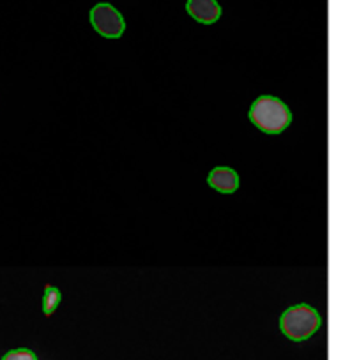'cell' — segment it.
<instances>
[{
    "label": "cell",
    "instance_id": "6da1fadb",
    "mask_svg": "<svg viewBox=\"0 0 343 360\" xmlns=\"http://www.w3.org/2000/svg\"><path fill=\"white\" fill-rule=\"evenodd\" d=\"M249 120L268 134H280L292 122V113L282 99L275 96H261L253 101L248 113Z\"/></svg>",
    "mask_w": 343,
    "mask_h": 360
},
{
    "label": "cell",
    "instance_id": "7a4b0ae2",
    "mask_svg": "<svg viewBox=\"0 0 343 360\" xmlns=\"http://www.w3.org/2000/svg\"><path fill=\"white\" fill-rule=\"evenodd\" d=\"M320 314L308 304L292 306L280 318V328L292 341H304L320 328Z\"/></svg>",
    "mask_w": 343,
    "mask_h": 360
},
{
    "label": "cell",
    "instance_id": "3957f363",
    "mask_svg": "<svg viewBox=\"0 0 343 360\" xmlns=\"http://www.w3.org/2000/svg\"><path fill=\"white\" fill-rule=\"evenodd\" d=\"M91 23L98 34L106 39H119L126 30V22L123 15L112 4H98L91 11Z\"/></svg>",
    "mask_w": 343,
    "mask_h": 360
},
{
    "label": "cell",
    "instance_id": "277c9868",
    "mask_svg": "<svg viewBox=\"0 0 343 360\" xmlns=\"http://www.w3.org/2000/svg\"><path fill=\"white\" fill-rule=\"evenodd\" d=\"M207 184L216 191L225 193V195H232L239 189V173L235 169L227 168V166H218V168L211 169L209 176H207Z\"/></svg>",
    "mask_w": 343,
    "mask_h": 360
},
{
    "label": "cell",
    "instance_id": "5b68a950",
    "mask_svg": "<svg viewBox=\"0 0 343 360\" xmlns=\"http://www.w3.org/2000/svg\"><path fill=\"white\" fill-rule=\"evenodd\" d=\"M186 11L189 13L192 18L204 23V25L218 22L221 16V8L216 0H188Z\"/></svg>",
    "mask_w": 343,
    "mask_h": 360
},
{
    "label": "cell",
    "instance_id": "8992f818",
    "mask_svg": "<svg viewBox=\"0 0 343 360\" xmlns=\"http://www.w3.org/2000/svg\"><path fill=\"white\" fill-rule=\"evenodd\" d=\"M61 300H62L61 290L48 285L46 288H44L43 300H41V302H43V313L46 314V316H51V314L55 313V309L58 307V304H61Z\"/></svg>",
    "mask_w": 343,
    "mask_h": 360
},
{
    "label": "cell",
    "instance_id": "52a82bcc",
    "mask_svg": "<svg viewBox=\"0 0 343 360\" xmlns=\"http://www.w3.org/2000/svg\"><path fill=\"white\" fill-rule=\"evenodd\" d=\"M2 360H37V355L32 352V349L18 348L6 353V355L2 356Z\"/></svg>",
    "mask_w": 343,
    "mask_h": 360
}]
</instances>
